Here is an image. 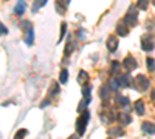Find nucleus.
Segmentation results:
<instances>
[{"instance_id": "f257e3e1", "label": "nucleus", "mask_w": 155, "mask_h": 139, "mask_svg": "<svg viewBox=\"0 0 155 139\" xmlns=\"http://www.w3.org/2000/svg\"><path fill=\"white\" fill-rule=\"evenodd\" d=\"M89 119H90L89 111H84L81 118H78V121H76V127H78V133H79V134H84V131H85V125H87V122H89Z\"/></svg>"}, {"instance_id": "f03ea898", "label": "nucleus", "mask_w": 155, "mask_h": 139, "mask_svg": "<svg viewBox=\"0 0 155 139\" xmlns=\"http://www.w3.org/2000/svg\"><path fill=\"white\" fill-rule=\"evenodd\" d=\"M137 88L141 90V91H144V90L149 88V80H147L146 76H143V74L137 76Z\"/></svg>"}, {"instance_id": "7ed1b4c3", "label": "nucleus", "mask_w": 155, "mask_h": 139, "mask_svg": "<svg viewBox=\"0 0 155 139\" xmlns=\"http://www.w3.org/2000/svg\"><path fill=\"white\" fill-rule=\"evenodd\" d=\"M137 67V62H135V59L132 57V56H127L126 59H124V68H126L127 71H132Z\"/></svg>"}, {"instance_id": "20e7f679", "label": "nucleus", "mask_w": 155, "mask_h": 139, "mask_svg": "<svg viewBox=\"0 0 155 139\" xmlns=\"http://www.w3.org/2000/svg\"><path fill=\"white\" fill-rule=\"evenodd\" d=\"M141 47H143V50H144V51L152 50L154 43H152V40H150V37H143V39H141Z\"/></svg>"}, {"instance_id": "39448f33", "label": "nucleus", "mask_w": 155, "mask_h": 139, "mask_svg": "<svg viewBox=\"0 0 155 139\" xmlns=\"http://www.w3.org/2000/svg\"><path fill=\"white\" fill-rule=\"evenodd\" d=\"M26 29H28V34H26L25 42H26V45H33V39H34V33H33V28L30 26V23H26Z\"/></svg>"}, {"instance_id": "423d86ee", "label": "nucleus", "mask_w": 155, "mask_h": 139, "mask_svg": "<svg viewBox=\"0 0 155 139\" xmlns=\"http://www.w3.org/2000/svg\"><path fill=\"white\" fill-rule=\"evenodd\" d=\"M116 47H118V39H116V37H109V40H107V48H109L110 51H115Z\"/></svg>"}, {"instance_id": "0eeeda50", "label": "nucleus", "mask_w": 155, "mask_h": 139, "mask_svg": "<svg viewBox=\"0 0 155 139\" xmlns=\"http://www.w3.org/2000/svg\"><path fill=\"white\" fill-rule=\"evenodd\" d=\"M143 131L144 133H149V134H155V125L150 122H144L143 124Z\"/></svg>"}, {"instance_id": "6e6552de", "label": "nucleus", "mask_w": 155, "mask_h": 139, "mask_svg": "<svg viewBox=\"0 0 155 139\" xmlns=\"http://www.w3.org/2000/svg\"><path fill=\"white\" fill-rule=\"evenodd\" d=\"M25 8H26V3L25 2H19L16 6H14V13L17 14V16H22V13L25 11Z\"/></svg>"}, {"instance_id": "1a4fd4ad", "label": "nucleus", "mask_w": 155, "mask_h": 139, "mask_svg": "<svg viewBox=\"0 0 155 139\" xmlns=\"http://www.w3.org/2000/svg\"><path fill=\"white\" fill-rule=\"evenodd\" d=\"M135 111H137V113H138L140 116H141V114H144V102H143L141 99L135 102Z\"/></svg>"}, {"instance_id": "9d476101", "label": "nucleus", "mask_w": 155, "mask_h": 139, "mask_svg": "<svg viewBox=\"0 0 155 139\" xmlns=\"http://www.w3.org/2000/svg\"><path fill=\"white\" fill-rule=\"evenodd\" d=\"M126 23H129V25H134V23H137V14H132V13H129L126 16Z\"/></svg>"}, {"instance_id": "9b49d317", "label": "nucleus", "mask_w": 155, "mask_h": 139, "mask_svg": "<svg viewBox=\"0 0 155 139\" xmlns=\"http://www.w3.org/2000/svg\"><path fill=\"white\" fill-rule=\"evenodd\" d=\"M116 33H118L119 36H127L129 29L126 28V25H118V28H116Z\"/></svg>"}, {"instance_id": "f8f14e48", "label": "nucleus", "mask_w": 155, "mask_h": 139, "mask_svg": "<svg viewBox=\"0 0 155 139\" xmlns=\"http://www.w3.org/2000/svg\"><path fill=\"white\" fill-rule=\"evenodd\" d=\"M59 80H60V84H67V80H68V73H67V70H62V71H60Z\"/></svg>"}, {"instance_id": "ddd939ff", "label": "nucleus", "mask_w": 155, "mask_h": 139, "mask_svg": "<svg viewBox=\"0 0 155 139\" xmlns=\"http://www.w3.org/2000/svg\"><path fill=\"white\" fill-rule=\"evenodd\" d=\"M26 134H28V130H26V128H20V130H19L17 133H16L14 139H23V138L26 136Z\"/></svg>"}, {"instance_id": "4468645a", "label": "nucleus", "mask_w": 155, "mask_h": 139, "mask_svg": "<svg viewBox=\"0 0 155 139\" xmlns=\"http://www.w3.org/2000/svg\"><path fill=\"white\" fill-rule=\"evenodd\" d=\"M119 121H121V122H124V124H130L132 119H130V116H129V114L121 113V114H119Z\"/></svg>"}, {"instance_id": "2eb2a0df", "label": "nucleus", "mask_w": 155, "mask_h": 139, "mask_svg": "<svg viewBox=\"0 0 155 139\" xmlns=\"http://www.w3.org/2000/svg\"><path fill=\"white\" fill-rule=\"evenodd\" d=\"M87 79H89V76L85 74V71H81V73H79V77H78V80L81 82V84H84V82L87 80Z\"/></svg>"}, {"instance_id": "dca6fc26", "label": "nucleus", "mask_w": 155, "mask_h": 139, "mask_svg": "<svg viewBox=\"0 0 155 139\" xmlns=\"http://www.w3.org/2000/svg\"><path fill=\"white\" fill-rule=\"evenodd\" d=\"M65 31H67V25L62 23L60 25V36H59V42H62V37L65 36Z\"/></svg>"}, {"instance_id": "f3484780", "label": "nucleus", "mask_w": 155, "mask_h": 139, "mask_svg": "<svg viewBox=\"0 0 155 139\" xmlns=\"http://www.w3.org/2000/svg\"><path fill=\"white\" fill-rule=\"evenodd\" d=\"M146 63H147V68H149V70H154L155 68V61H154L152 57H147Z\"/></svg>"}, {"instance_id": "a211bd4d", "label": "nucleus", "mask_w": 155, "mask_h": 139, "mask_svg": "<svg viewBox=\"0 0 155 139\" xmlns=\"http://www.w3.org/2000/svg\"><path fill=\"white\" fill-rule=\"evenodd\" d=\"M82 94H84V97H87V99L90 100V87H84V90H82Z\"/></svg>"}, {"instance_id": "6ab92c4d", "label": "nucleus", "mask_w": 155, "mask_h": 139, "mask_svg": "<svg viewBox=\"0 0 155 139\" xmlns=\"http://www.w3.org/2000/svg\"><path fill=\"white\" fill-rule=\"evenodd\" d=\"M45 3H47V0H42V2H39V3H34V6H33V9H39L40 8V6H44L45 5Z\"/></svg>"}, {"instance_id": "aec40b11", "label": "nucleus", "mask_w": 155, "mask_h": 139, "mask_svg": "<svg viewBox=\"0 0 155 139\" xmlns=\"http://www.w3.org/2000/svg\"><path fill=\"white\" fill-rule=\"evenodd\" d=\"M119 104H121V105H124V107H126V105L129 104V99H127V97H119Z\"/></svg>"}, {"instance_id": "412c9836", "label": "nucleus", "mask_w": 155, "mask_h": 139, "mask_svg": "<svg viewBox=\"0 0 155 139\" xmlns=\"http://www.w3.org/2000/svg\"><path fill=\"white\" fill-rule=\"evenodd\" d=\"M0 34H8V29L5 28L3 23H0Z\"/></svg>"}, {"instance_id": "4be33fe9", "label": "nucleus", "mask_w": 155, "mask_h": 139, "mask_svg": "<svg viewBox=\"0 0 155 139\" xmlns=\"http://www.w3.org/2000/svg\"><path fill=\"white\" fill-rule=\"evenodd\" d=\"M112 70L113 71H118L119 70V62H112Z\"/></svg>"}, {"instance_id": "5701e85b", "label": "nucleus", "mask_w": 155, "mask_h": 139, "mask_svg": "<svg viewBox=\"0 0 155 139\" xmlns=\"http://www.w3.org/2000/svg\"><path fill=\"white\" fill-rule=\"evenodd\" d=\"M71 53V43H67V47H65V56H68Z\"/></svg>"}, {"instance_id": "b1692460", "label": "nucleus", "mask_w": 155, "mask_h": 139, "mask_svg": "<svg viewBox=\"0 0 155 139\" xmlns=\"http://www.w3.org/2000/svg\"><path fill=\"white\" fill-rule=\"evenodd\" d=\"M110 133L112 134H121V130L119 128H113V130H110Z\"/></svg>"}, {"instance_id": "393cba45", "label": "nucleus", "mask_w": 155, "mask_h": 139, "mask_svg": "<svg viewBox=\"0 0 155 139\" xmlns=\"http://www.w3.org/2000/svg\"><path fill=\"white\" fill-rule=\"evenodd\" d=\"M146 5H147V3H146V0H141V2H140V8H143V9H144V8H146Z\"/></svg>"}, {"instance_id": "a878e982", "label": "nucleus", "mask_w": 155, "mask_h": 139, "mask_svg": "<svg viewBox=\"0 0 155 139\" xmlns=\"http://www.w3.org/2000/svg\"><path fill=\"white\" fill-rule=\"evenodd\" d=\"M101 96H103V97L107 96V88H103V91H101Z\"/></svg>"}, {"instance_id": "bb28decb", "label": "nucleus", "mask_w": 155, "mask_h": 139, "mask_svg": "<svg viewBox=\"0 0 155 139\" xmlns=\"http://www.w3.org/2000/svg\"><path fill=\"white\" fill-rule=\"evenodd\" d=\"M48 102H50V100L47 99V100H45V102H42V104H40V107H42V108H44V107H47V105H48Z\"/></svg>"}, {"instance_id": "cd10ccee", "label": "nucleus", "mask_w": 155, "mask_h": 139, "mask_svg": "<svg viewBox=\"0 0 155 139\" xmlns=\"http://www.w3.org/2000/svg\"><path fill=\"white\" fill-rule=\"evenodd\" d=\"M68 139H78V138H76V136H70Z\"/></svg>"}, {"instance_id": "c85d7f7f", "label": "nucleus", "mask_w": 155, "mask_h": 139, "mask_svg": "<svg viewBox=\"0 0 155 139\" xmlns=\"http://www.w3.org/2000/svg\"><path fill=\"white\" fill-rule=\"evenodd\" d=\"M154 5H155V2H154Z\"/></svg>"}, {"instance_id": "c756f323", "label": "nucleus", "mask_w": 155, "mask_h": 139, "mask_svg": "<svg viewBox=\"0 0 155 139\" xmlns=\"http://www.w3.org/2000/svg\"><path fill=\"white\" fill-rule=\"evenodd\" d=\"M110 139H112V138H110Z\"/></svg>"}]
</instances>
